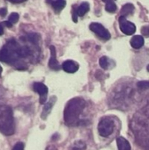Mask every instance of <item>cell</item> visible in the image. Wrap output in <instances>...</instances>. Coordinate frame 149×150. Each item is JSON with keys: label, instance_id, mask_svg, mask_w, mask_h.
Returning a JSON list of instances; mask_svg holds the SVG:
<instances>
[{"label": "cell", "instance_id": "12", "mask_svg": "<svg viewBox=\"0 0 149 150\" xmlns=\"http://www.w3.org/2000/svg\"><path fill=\"white\" fill-rule=\"evenodd\" d=\"M131 46L135 48V49H139L141 47H143L144 45V38L141 35H134L132 40H131Z\"/></svg>", "mask_w": 149, "mask_h": 150}, {"label": "cell", "instance_id": "23", "mask_svg": "<svg viewBox=\"0 0 149 150\" xmlns=\"http://www.w3.org/2000/svg\"><path fill=\"white\" fill-rule=\"evenodd\" d=\"M9 1L11 2V3L18 4V3H22V2H24V1H25V0H9Z\"/></svg>", "mask_w": 149, "mask_h": 150}, {"label": "cell", "instance_id": "20", "mask_svg": "<svg viewBox=\"0 0 149 150\" xmlns=\"http://www.w3.org/2000/svg\"><path fill=\"white\" fill-rule=\"evenodd\" d=\"M24 149H25V144L23 142H17L13 147L12 150H24Z\"/></svg>", "mask_w": 149, "mask_h": 150}, {"label": "cell", "instance_id": "4", "mask_svg": "<svg viewBox=\"0 0 149 150\" xmlns=\"http://www.w3.org/2000/svg\"><path fill=\"white\" fill-rule=\"evenodd\" d=\"M119 21L120 30L124 34H126V35H133L135 33L136 25L133 23L128 21L125 16H120L119 18Z\"/></svg>", "mask_w": 149, "mask_h": 150}, {"label": "cell", "instance_id": "15", "mask_svg": "<svg viewBox=\"0 0 149 150\" xmlns=\"http://www.w3.org/2000/svg\"><path fill=\"white\" fill-rule=\"evenodd\" d=\"M134 11V6L133 4H126L123 6L121 12H120V16H126V15H132Z\"/></svg>", "mask_w": 149, "mask_h": 150}, {"label": "cell", "instance_id": "2", "mask_svg": "<svg viewBox=\"0 0 149 150\" xmlns=\"http://www.w3.org/2000/svg\"><path fill=\"white\" fill-rule=\"evenodd\" d=\"M0 132L6 136H11L15 132L12 109L5 105H0Z\"/></svg>", "mask_w": 149, "mask_h": 150}, {"label": "cell", "instance_id": "5", "mask_svg": "<svg viewBox=\"0 0 149 150\" xmlns=\"http://www.w3.org/2000/svg\"><path fill=\"white\" fill-rule=\"evenodd\" d=\"M90 29L93 33H95L98 37H100L105 40H108L111 39V33H109V31L99 23H96V22L91 23L90 25Z\"/></svg>", "mask_w": 149, "mask_h": 150}, {"label": "cell", "instance_id": "14", "mask_svg": "<svg viewBox=\"0 0 149 150\" xmlns=\"http://www.w3.org/2000/svg\"><path fill=\"white\" fill-rule=\"evenodd\" d=\"M112 63H113L112 61L110 58H108L107 56H103L99 60V64H100L101 68L104 69H109L112 66Z\"/></svg>", "mask_w": 149, "mask_h": 150}, {"label": "cell", "instance_id": "28", "mask_svg": "<svg viewBox=\"0 0 149 150\" xmlns=\"http://www.w3.org/2000/svg\"><path fill=\"white\" fill-rule=\"evenodd\" d=\"M103 1H104V2H106V3H107V2H110V1H113V0H103Z\"/></svg>", "mask_w": 149, "mask_h": 150}, {"label": "cell", "instance_id": "29", "mask_svg": "<svg viewBox=\"0 0 149 150\" xmlns=\"http://www.w3.org/2000/svg\"><path fill=\"white\" fill-rule=\"evenodd\" d=\"M147 69H148V71H149V65H148V68Z\"/></svg>", "mask_w": 149, "mask_h": 150}, {"label": "cell", "instance_id": "21", "mask_svg": "<svg viewBox=\"0 0 149 150\" xmlns=\"http://www.w3.org/2000/svg\"><path fill=\"white\" fill-rule=\"evenodd\" d=\"M141 33H142L143 35L149 37V26H144L141 29Z\"/></svg>", "mask_w": 149, "mask_h": 150}, {"label": "cell", "instance_id": "16", "mask_svg": "<svg viewBox=\"0 0 149 150\" xmlns=\"http://www.w3.org/2000/svg\"><path fill=\"white\" fill-rule=\"evenodd\" d=\"M118 7L116 5V4L113 2V1H110V2H107L106 4H105V10L108 11V12H115L117 11Z\"/></svg>", "mask_w": 149, "mask_h": 150}, {"label": "cell", "instance_id": "7", "mask_svg": "<svg viewBox=\"0 0 149 150\" xmlns=\"http://www.w3.org/2000/svg\"><path fill=\"white\" fill-rule=\"evenodd\" d=\"M90 10V4L88 2H83L77 8H73V19L76 22V17H82L86 14Z\"/></svg>", "mask_w": 149, "mask_h": 150}, {"label": "cell", "instance_id": "17", "mask_svg": "<svg viewBox=\"0 0 149 150\" xmlns=\"http://www.w3.org/2000/svg\"><path fill=\"white\" fill-rule=\"evenodd\" d=\"M86 149V144L83 141H78L74 143L73 150H85Z\"/></svg>", "mask_w": 149, "mask_h": 150}, {"label": "cell", "instance_id": "27", "mask_svg": "<svg viewBox=\"0 0 149 150\" xmlns=\"http://www.w3.org/2000/svg\"><path fill=\"white\" fill-rule=\"evenodd\" d=\"M2 70H3V69H2V67L0 66V77H1V74H2Z\"/></svg>", "mask_w": 149, "mask_h": 150}, {"label": "cell", "instance_id": "19", "mask_svg": "<svg viewBox=\"0 0 149 150\" xmlns=\"http://www.w3.org/2000/svg\"><path fill=\"white\" fill-rule=\"evenodd\" d=\"M137 87L140 90H147L149 89V81H141L137 83Z\"/></svg>", "mask_w": 149, "mask_h": 150}, {"label": "cell", "instance_id": "18", "mask_svg": "<svg viewBox=\"0 0 149 150\" xmlns=\"http://www.w3.org/2000/svg\"><path fill=\"white\" fill-rule=\"evenodd\" d=\"M18 18H19L18 14V13H16V12H12V13L9 16L8 21H9V22H11V23L13 25V24H16V23L18 22Z\"/></svg>", "mask_w": 149, "mask_h": 150}, {"label": "cell", "instance_id": "13", "mask_svg": "<svg viewBox=\"0 0 149 150\" xmlns=\"http://www.w3.org/2000/svg\"><path fill=\"white\" fill-rule=\"evenodd\" d=\"M117 145L119 150H131V145L129 142L122 136L117 138Z\"/></svg>", "mask_w": 149, "mask_h": 150}, {"label": "cell", "instance_id": "26", "mask_svg": "<svg viewBox=\"0 0 149 150\" xmlns=\"http://www.w3.org/2000/svg\"><path fill=\"white\" fill-rule=\"evenodd\" d=\"M3 33H4V28H3L2 25L0 24V35H3Z\"/></svg>", "mask_w": 149, "mask_h": 150}, {"label": "cell", "instance_id": "24", "mask_svg": "<svg viewBox=\"0 0 149 150\" xmlns=\"http://www.w3.org/2000/svg\"><path fill=\"white\" fill-rule=\"evenodd\" d=\"M4 24H5V25H7L8 27H11V26L13 25H12V24H11V22H9L8 20H7V21H5V22H4Z\"/></svg>", "mask_w": 149, "mask_h": 150}, {"label": "cell", "instance_id": "8", "mask_svg": "<svg viewBox=\"0 0 149 150\" xmlns=\"http://www.w3.org/2000/svg\"><path fill=\"white\" fill-rule=\"evenodd\" d=\"M61 68L63 69V70L67 73H75L79 69V64L72 60H67L65 61L62 65Z\"/></svg>", "mask_w": 149, "mask_h": 150}, {"label": "cell", "instance_id": "6", "mask_svg": "<svg viewBox=\"0 0 149 150\" xmlns=\"http://www.w3.org/2000/svg\"><path fill=\"white\" fill-rule=\"evenodd\" d=\"M33 90L40 95V103L41 105L45 104L47 101V96L48 93L47 87L45 84H43L42 83H34Z\"/></svg>", "mask_w": 149, "mask_h": 150}, {"label": "cell", "instance_id": "1", "mask_svg": "<svg viewBox=\"0 0 149 150\" xmlns=\"http://www.w3.org/2000/svg\"><path fill=\"white\" fill-rule=\"evenodd\" d=\"M86 102L81 98H75L69 100L64 109V121L68 126H77L79 119L85 109Z\"/></svg>", "mask_w": 149, "mask_h": 150}, {"label": "cell", "instance_id": "10", "mask_svg": "<svg viewBox=\"0 0 149 150\" xmlns=\"http://www.w3.org/2000/svg\"><path fill=\"white\" fill-rule=\"evenodd\" d=\"M55 101H56V98H55V97H52V98L49 99V101L45 105L44 109H43V112H42V113H41V119H42V120H46V119H47V117L48 114L50 113V112H51V110H52V107L54 106Z\"/></svg>", "mask_w": 149, "mask_h": 150}, {"label": "cell", "instance_id": "11", "mask_svg": "<svg viewBox=\"0 0 149 150\" xmlns=\"http://www.w3.org/2000/svg\"><path fill=\"white\" fill-rule=\"evenodd\" d=\"M47 2L52 5L56 13H59L66 6V0H47Z\"/></svg>", "mask_w": 149, "mask_h": 150}, {"label": "cell", "instance_id": "3", "mask_svg": "<svg viewBox=\"0 0 149 150\" xmlns=\"http://www.w3.org/2000/svg\"><path fill=\"white\" fill-rule=\"evenodd\" d=\"M114 120L112 117H104L98 123V133L102 137H109L114 131Z\"/></svg>", "mask_w": 149, "mask_h": 150}, {"label": "cell", "instance_id": "22", "mask_svg": "<svg viewBox=\"0 0 149 150\" xmlns=\"http://www.w3.org/2000/svg\"><path fill=\"white\" fill-rule=\"evenodd\" d=\"M6 14H7V9H6L5 7L1 8V9H0V16H1V17H4Z\"/></svg>", "mask_w": 149, "mask_h": 150}, {"label": "cell", "instance_id": "25", "mask_svg": "<svg viewBox=\"0 0 149 150\" xmlns=\"http://www.w3.org/2000/svg\"><path fill=\"white\" fill-rule=\"evenodd\" d=\"M4 90H3V88L0 86V98L3 97V95H4Z\"/></svg>", "mask_w": 149, "mask_h": 150}, {"label": "cell", "instance_id": "9", "mask_svg": "<svg viewBox=\"0 0 149 150\" xmlns=\"http://www.w3.org/2000/svg\"><path fill=\"white\" fill-rule=\"evenodd\" d=\"M50 53H51V57L48 62V66L50 69H54V70H59L61 69L60 64L58 63L57 60H56V51H55V47L54 46H50Z\"/></svg>", "mask_w": 149, "mask_h": 150}]
</instances>
